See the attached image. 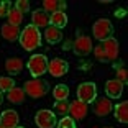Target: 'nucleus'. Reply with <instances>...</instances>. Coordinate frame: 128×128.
I'll return each mask as SVG.
<instances>
[{"label": "nucleus", "instance_id": "nucleus-1", "mask_svg": "<svg viewBox=\"0 0 128 128\" xmlns=\"http://www.w3.org/2000/svg\"><path fill=\"white\" fill-rule=\"evenodd\" d=\"M18 40H20L22 48L26 49V51H33V49L41 46V33L33 25H26V26L23 28Z\"/></svg>", "mask_w": 128, "mask_h": 128}, {"label": "nucleus", "instance_id": "nucleus-2", "mask_svg": "<svg viewBox=\"0 0 128 128\" xmlns=\"http://www.w3.org/2000/svg\"><path fill=\"white\" fill-rule=\"evenodd\" d=\"M23 90H25L26 95H30V97H33V98H41L49 92V82L44 80V79H41V77L31 79V80H26V82H25Z\"/></svg>", "mask_w": 128, "mask_h": 128}, {"label": "nucleus", "instance_id": "nucleus-3", "mask_svg": "<svg viewBox=\"0 0 128 128\" xmlns=\"http://www.w3.org/2000/svg\"><path fill=\"white\" fill-rule=\"evenodd\" d=\"M92 33H94V38L98 40V41H105V40L112 38V34H113L112 22L107 18H98L94 23V26H92Z\"/></svg>", "mask_w": 128, "mask_h": 128}, {"label": "nucleus", "instance_id": "nucleus-4", "mask_svg": "<svg viewBox=\"0 0 128 128\" xmlns=\"http://www.w3.org/2000/svg\"><path fill=\"white\" fill-rule=\"evenodd\" d=\"M28 71L34 79H38L48 71V58L44 54H33L28 61Z\"/></svg>", "mask_w": 128, "mask_h": 128}, {"label": "nucleus", "instance_id": "nucleus-5", "mask_svg": "<svg viewBox=\"0 0 128 128\" xmlns=\"http://www.w3.org/2000/svg\"><path fill=\"white\" fill-rule=\"evenodd\" d=\"M97 98V86L94 82H82L77 87V100L84 104H92Z\"/></svg>", "mask_w": 128, "mask_h": 128}, {"label": "nucleus", "instance_id": "nucleus-6", "mask_svg": "<svg viewBox=\"0 0 128 128\" xmlns=\"http://www.w3.org/2000/svg\"><path fill=\"white\" fill-rule=\"evenodd\" d=\"M34 123L40 128H54L58 125V120L51 110H40L34 115Z\"/></svg>", "mask_w": 128, "mask_h": 128}, {"label": "nucleus", "instance_id": "nucleus-7", "mask_svg": "<svg viewBox=\"0 0 128 128\" xmlns=\"http://www.w3.org/2000/svg\"><path fill=\"white\" fill-rule=\"evenodd\" d=\"M69 71V62L61 59V58H54L53 61H48V72L53 77H62Z\"/></svg>", "mask_w": 128, "mask_h": 128}, {"label": "nucleus", "instance_id": "nucleus-8", "mask_svg": "<svg viewBox=\"0 0 128 128\" xmlns=\"http://www.w3.org/2000/svg\"><path fill=\"white\" fill-rule=\"evenodd\" d=\"M72 49H74V53L77 54V56H87V54L92 53V40L89 36H84V34H77V38H76L74 44H72Z\"/></svg>", "mask_w": 128, "mask_h": 128}, {"label": "nucleus", "instance_id": "nucleus-9", "mask_svg": "<svg viewBox=\"0 0 128 128\" xmlns=\"http://www.w3.org/2000/svg\"><path fill=\"white\" fill-rule=\"evenodd\" d=\"M100 48H102V51H104V54H105L107 61H115L118 58L120 44H118V40H115L113 36L108 38V40H105V41H102Z\"/></svg>", "mask_w": 128, "mask_h": 128}, {"label": "nucleus", "instance_id": "nucleus-10", "mask_svg": "<svg viewBox=\"0 0 128 128\" xmlns=\"http://www.w3.org/2000/svg\"><path fill=\"white\" fill-rule=\"evenodd\" d=\"M112 110H113V105H112V102H110L108 97L97 98V102H95V105H94V113L97 117H107V115L112 113Z\"/></svg>", "mask_w": 128, "mask_h": 128}, {"label": "nucleus", "instance_id": "nucleus-11", "mask_svg": "<svg viewBox=\"0 0 128 128\" xmlns=\"http://www.w3.org/2000/svg\"><path fill=\"white\" fill-rule=\"evenodd\" d=\"M123 87L125 84H122L120 80L112 79L105 82V94L108 98H120L122 94H123Z\"/></svg>", "mask_w": 128, "mask_h": 128}, {"label": "nucleus", "instance_id": "nucleus-12", "mask_svg": "<svg viewBox=\"0 0 128 128\" xmlns=\"http://www.w3.org/2000/svg\"><path fill=\"white\" fill-rule=\"evenodd\" d=\"M18 122H20V117L15 110H5L0 115V126L2 128H16Z\"/></svg>", "mask_w": 128, "mask_h": 128}, {"label": "nucleus", "instance_id": "nucleus-13", "mask_svg": "<svg viewBox=\"0 0 128 128\" xmlns=\"http://www.w3.org/2000/svg\"><path fill=\"white\" fill-rule=\"evenodd\" d=\"M69 115L74 120H84L87 115V104L80 100H74L69 104Z\"/></svg>", "mask_w": 128, "mask_h": 128}, {"label": "nucleus", "instance_id": "nucleus-14", "mask_svg": "<svg viewBox=\"0 0 128 128\" xmlns=\"http://www.w3.org/2000/svg\"><path fill=\"white\" fill-rule=\"evenodd\" d=\"M31 25L36 26L38 30H40V28H48L49 26V15L43 8L41 10H40V8L34 10L33 13H31Z\"/></svg>", "mask_w": 128, "mask_h": 128}, {"label": "nucleus", "instance_id": "nucleus-15", "mask_svg": "<svg viewBox=\"0 0 128 128\" xmlns=\"http://www.w3.org/2000/svg\"><path fill=\"white\" fill-rule=\"evenodd\" d=\"M66 7H68V4L64 0H44L43 2V10L48 15H53L56 12H64Z\"/></svg>", "mask_w": 128, "mask_h": 128}, {"label": "nucleus", "instance_id": "nucleus-16", "mask_svg": "<svg viewBox=\"0 0 128 128\" xmlns=\"http://www.w3.org/2000/svg\"><path fill=\"white\" fill-rule=\"evenodd\" d=\"M2 36L7 40V41H10V43H13V41H16L20 38V28L18 26H13V25H10V23H5V25H2Z\"/></svg>", "mask_w": 128, "mask_h": 128}, {"label": "nucleus", "instance_id": "nucleus-17", "mask_svg": "<svg viewBox=\"0 0 128 128\" xmlns=\"http://www.w3.org/2000/svg\"><path fill=\"white\" fill-rule=\"evenodd\" d=\"M5 69H7L8 74L15 76V74H20L23 69V61L20 58H8L5 61Z\"/></svg>", "mask_w": 128, "mask_h": 128}, {"label": "nucleus", "instance_id": "nucleus-18", "mask_svg": "<svg viewBox=\"0 0 128 128\" xmlns=\"http://www.w3.org/2000/svg\"><path fill=\"white\" fill-rule=\"evenodd\" d=\"M66 25H68V15L64 12H56L53 15H49V26H54L58 30H61Z\"/></svg>", "mask_w": 128, "mask_h": 128}, {"label": "nucleus", "instance_id": "nucleus-19", "mask_svg": "<svg viewBox=\"0 0 128 128\" xmlns=\"http://www.w3.org/2000/svg\"><path fill=\"white\" fill-rule=\"evenodd\" d=\"M113 113L120 123H126L128 122V102H120L113 107Z\"/></svg>", "mask_w": 128, "mask_h": 128}, {"label": "nucleus", "instance_id": "nucleus-20", "mask_svg": "<svg viewBox=\"0 0 128 128\" xmlns=\"http://www.w3.org/2000/svg\"><path fill=\"white\" fill-rule=\"evenodd\" d=\"M25 90L23 89H18V87H13L12 90L7 92V98L12 102V104H16V105H20V104H23L25 102Z\"/></svg>", "mask_w": 128, "mask_h": 128}, {"label": "nucleus", "instance_id": "nucleus-21", "mask_svg": "<svg viewBox=\"0 0 128 128\" xmlns=\"http://www.w3.org/2000/svg\"><path fill=\"white\" fill-rule=\"evenodd\" d=\"M44 38L49 44H56V43H59L62 40V33H61V30H58L54 26H48L44 31Z\"/></svg>", "mask_w": 128, "mask_h": 128}, {"label": "nucleus", "instance_id": "nucleus-22", "mask_svg": "<svg viewBox=\"0 0 128 128\" xmlns=\"http://www.w3.org/2000/svg\"><path fill=\"white\" fill-rule=\"evenodd\" d=\"M53 95H54V98H56L58 102H59V100H68L69 87L66 86V84H58V86L53 89Z\"/></svg>", "mask_w": 128, "mask_h": 128}, {"label": "nucleus", "instance_id": "nucleus-23", "mask_svg": "<svg viewBox=\"0 0 128 128\" xmlns=\"http://www.w3.org/2000/svg\"><path fill=\"white\" fill-rule=\"evenodd\" d=\"M7 18H8V23H10V25H13V26H20V23L23 22V13H20L16 8H12Z\"/></svg>", "mask_w": 128, "mask_h": 128}, {"label": "nucleus", "instance_id": "nucleus-24", "mask_svg": "<svg viewBox=\"0 0 128 128\" xmlns=\"http://www.w3.org/2000/svg\"><path fill=\"white\" fill-rule=\"evenodd\" d=\"M13 87H16V86L12 77H0V92H8Z\"/></svg>", "mask_w": 128, "mask_h": 128}, {"label": "nucleus", "instance_id": "nucleus-25", "mask_svg": "<svg viewBox=\"0 0 128 128\" xmlns=\"http://www.w3.org/2000/svg\"><path fill=\"white\" fill-rule=\"evenodd\" d=\"M58 128H76V122L71 117H64L58 122Z\"/></svg>", "mask_w": 128, "mask_h": 128}, {"label": "nucleus", "instance_id": "nucleus-26", "mask_svg": "<svg viewBox=\"0 0 128 128\" xmlns=\"http://www.w3.org/2000/svg\"><path fill=\"white\" fill-rule=\"evenodd\" d=\"M69 104H71V102H68V100H59V102H56L54 108H56V112L66 115V113H69Z\"/></svg>", "mask_w": 128, "mask_h": 128}, {"label": "nucleus", "instance_id": "nucleus-27", "mask_svg": "<svg viewBox=\"0 0 128 128\" xmlns=\"http://www.w3.org/2000/svg\"><path fill=\"white\" fill-rule=\"evenodd\" d=\"M12 2L10 0H4L2 4H0V18H4V16H8V13H10L12 10Z\"/></svg>", "mask_w": 128, "mask_h": 128}, {"label": "nucleus", "instance_id": "nucleus-28", "mask_svg": "<svg viewBox=\"0 0 128 128\" xmlns=\"http://www.w3.org/2000/svg\"><path fill=\"white\" fill-rule=\"evenodd\" d=\"M15 8L20 13H26V12L30 10V2H28V0H18L15 4Z\"/></svg>", "mask_w": 128, "mask_h": 128}, {"label": "nucleus", "instance_id": "nucleus-29", "mask_svg": "<svg viewBox=\"0 0 128 128\" xmlns=\"http://www.w3.org/2000/svg\"><path fill=\"white\" fill-rule=\"evenodd\" d=\"M117 80H120L122 84H126V71L123 66L117 68Z\"/></svg>", "mask_w": 128, "mask_h": 128}, {"label": "nucleus", "instance_id": "nucleus-30", "mask_svg": "<svg viewBox=\"0 0 128 128\" xmlns=\"http://www.w3.org/2000/svg\"><path fill=\"white\" fill-rule=\"evenodd\" d=\"M94 54H95V58H97V61H100V62H105L107 61L105 54H104V51H102V48H100V44L94 48Z\"/></svg>", "mask_w": 128, "mask_h": 128}, {"label": "nucleus", "instance_id": "nucleus-31", "mask_svg": "<svg viewBox=\"0 0 128 128\" xmlns=\"http://www.w3.org/2000/svg\"><path fill=\"white\" fill-rule=\"evenodd\" d=\"M4 104V95H2V92H0V105Z\"/></svg>", "mask_w": 128, "mask_h": 128}, {"label": "nucleus", "instance_id": "nucleus-32", "mask_svg": "<svg viewBox=\"0 0 128 128\" xmlns=\"http://www.w3.org/2000/svg\"><path fill=\"white\" fill-rule=\"evenodd\" d=\"M105 128H112V126H105Z\"/></svg>", "mask_w": 128, "mask_h": 128}, {"label": "nucleus", "instance_id": "nucleus-33", "mask_svg": "<svg viewBox=\"0 0 128 128\" xmlns=\"http://www.w3.org/2000/svg\"><path fill=\"white\" fill-rule=\"evenodd\" d=\"M16 128H22V126H16Z\"/></svg>", "mask_w": 128, "mask_h": 128}, {"label": "nucleus", "instance_id": "nucleus-34", "mask_svg": "<svg viewBox=\"0 0 128 128\" xmlns=\"http://www.w3.org/2000/svg\"><path fill=\"white\" fill-rule=\"evenodd\" d=\"M0 128H2V126H0Z\"/></svg>", "mask_w": 128, "mask_h": 128}]
</instances>
